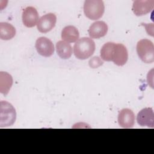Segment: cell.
Wrapping results in <instances>:
<instances>
[{"mask_svg":"<svg viewBox=\"0 0 154 154\" xmlns=\"http://www.w3.org/2000/svg\"><path fill=\"white\" fill-rule=\"evenodd\" d=\"M95 48V43L92 38L82 37L77 40L74 45V55L78 59L86 60L93 54Z\"/></svg>","mask_w":154,"mask_h":154,"instance_id":"cell-1","label":"cell"},{"mask_svg":"<svg viewBox=\"0 0 154 154\" xmlns=\"http://www.w3.org/2000/svg\"><path fill=\"white\" fill-rule=\"evenodd\" d=\"M105 11V5L102 0H86L84 4L85 16L91 20L101 18Z\"/></svg>","mask_w":154,"mask_h":154,"instance_id":"cell-2","label":"cell"},{"mask_svg":"<svg viewBox=\"0 0 154 154\" xmlns=\"http://www.w3.org/2000/svg\"><path fill=\"white\" fill-rule=\"evenodd\" d=\"M16 119V112L13 106L7 101L0 102V126L8 127L13 125Z\"/></svg>","mask_w":154,"mask_h":154,"instance_id":"cell-3","label":"cell"},{"mask_svg":"<svg viewBox=\"0 0 154 154\" xmlns=\"http://www.w3.org/2000/svg\"><path fill=\"white\" fill-rule=\"evenodd\" d=\"M137 52L142 61L145 63H152L154 61V46L152 41L144 38L138 42Z\"/></svg>","mask_w":154,"mask_h":154,"instance_id":"cell-4","label":"cell"},{"mask_svg":"<svg viewBox=\"0 0 154 154\" xmlns=\"http://www.w3.org/2000/svg\"><path fill=\"white\" fill-rule=\"evenodd\" d=\"M37 52L45 57H51L54 52V46L52 41L46 37H38L35 45Z\"/></svg>","mask_w":154,"mask_h":154,"instance_id":"cell-5","label":"cell"},{"mask_svg":"<svg viewBox=\"0 0 154 154\" xmlns=\"http://www.w3.org/2000/svg\"><path fill=\"white\" fill-rule=\"evenodd\" d=\"M57 17L52 13L42 16L37 24L38 30L42 33H46L52 30L55 26Z\"/></svg>","mask_w":154,"mask_h":154,"instance_id":"cell-6","label":"cell"},{"mask_svg":"<svg viewBox=\"0 0 154 154\" xmlns=\"http://www.w3.org/2000/svg\"><path fill=\"white\" fill-rule=\"evenodd\" d=\"M153 0H137L134 1L132 11L137 16L146 15L153 8Z\"/></svg>","mask_w":154,"mask_h":154,"instance_id":"cell-7","label":"cell"},{"mask_svg":"<svg viewBox=\"0 0 154 154\" xmlns=\"http://www.w3.org/2000/svg\"><path fill=\"white\" fill-rule=\"evenodd\" d=\"M137 121L141 126L153 128L154 113L152 108H145L141 109L137 114Z\"/></svg>","mask_w":154,"mask_h":154,"instance_id":"cell-8","label":"cell"},{"mask_svg":"<svg viewBox=\"0 0 154 154\" xmlns=\"http://www.w3.org/2000/svg\"><path fill=\"white\" fill-rule=\"evenodd\" d=\"M119 125L123 128H131L135 124V115L129 108L122 109L118 115Z\"/></svg>","mask_w":154,"mask_h":154,"instance_id":"cell-9","label":"cell"},{"mask_svg":"<svg viewBox=\"0 0 154 154\" xmlns=\"http://www.w3.org/2000/svg\"><path fill=\"white\" fill-rule=\"evenodd\" d=\"M38 20V14L35 8L28 7L23 10L22 22L25 26L32 28L37 24Z\"/></svg>","mask_w":154,"mask_h":154,"instance_id":"cell-10","label":"cell"},{"mask_svg":"<svg viewBox=\"0 0 154 154\" xmlns=\"http://www.w3.org/2000/svg\"><path fill=\"white\" fill-rule=\"evenodd\" d=\"M128 59V52L125 45L121 43L116 44L114 56L112 61L119 66L125 64Z\"/></svg>","mask_w":154,"mask_h":154,"instance_id":"cell-11","label":"cell"},{"mask_svg":"<svg viewBox=\"0 0 154 154\" xmlns=\"http://www.w3.org/2000/svg\"><path fill=\"white\" fill-rule=\"evenodd\" d=\"M108 29V25L105 22L103 21H96L90 25L88 32L91 38H99L107 34Z\"/></svg>","mask_w":154,"mask_h":154,"instance_id":"cell-12","label":"cell"},{"mask_svg":"<svg viewBox=\"0 0 154 154\" xmlns=\"http://www.w3.org/2000/svg\"><path fill=\"white\" fill-rule=\"evenodd\" d=\"M79 33L78 29L72 25L65 26L61 31V38L67 43L76 42L79 40Z\"/></svg>","mask_w":154,"mask_h":154,"instance_id":"cell-13","label":"cell"},{"mask_svg":"<svg viewBox=\"0 0 154 154\" xmlns=\"http://www.w3.org/2000/svg\"><path fill=\"white\" fill-rule=\"evenodd\" d=\"M56 50L58 55L62 59H68L72 55L73 49L70 44L63 40L56 43Z\"/></svg>","mask_w":154,"mask_h":154,"instance_id":"cell-14","label":"cell"},{"mask_svg":"<svg viewBox=\"0 0 154 154\" xmlns=\"http://www.w3.org/2000/svg\"><path fill=\"white\" fill-rule=\"evenodd\" d=\"M16 29L8 22H0V38L8 40L13 38L16 35Z\"/></svg>","mask_w":154,"mask_h":154,"instance_id":"cell-15","label":"cell"},{"mask_svg":"<svg viewBox=\"0 0 154 154\" xmlns=\"http://www.w3.org/2000/svg\"><path fill=\"white\" fill-rule=\"evenodd\" d=\"M13 84V78L5 72H0V92L6 95L9 92Z\"/></svg>","mask_w":154,"mask_h":154,"instance_id":"cell-16","label":"cell"},{"mask_svg":"<svg viewBox=\"0 0 154 154\" xmlns=\"http://www.w3.org/2000/svg\"><path fill=\"white\" fill-rule=\"evenodd\" d=\"M116 43L112 42H107L105 43L100 49V57L106 61L112 60Z\"/></svg>","mask_w":154,"mask_h":154,"instance_id":"cell-17","label":"cell"},{"mask_svg":"<svg viewBox=\"0 0 154 154\" xmlns=\"http://www.w3.org/2000/svg\"><path fill=\"white\" fill-rule=\"evenodd\" d=\"M103 62L99 57H94L89 61V66L91 68H97L102 65Z\"/></svg>","mask_w":154,"mask_h":154,"instance_id":"cell-18","label":"cell"}]
</instances>
